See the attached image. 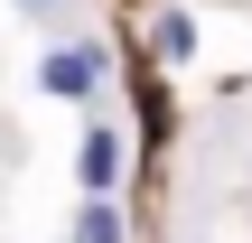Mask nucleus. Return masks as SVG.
Wrapping results in <instances>:
<instances>
[{"label": "nucleus", "instance_id": "obj_1", "mask_svg": "<svg viewBox=\"0 0 252 243\" xmlns=\"http://www.w3.org/2000/svg\"><path fill=\"white\" fill-rule=\"evenodd\" d=\"M37 84H47L56 103H84V94H103V84H112V56H103V37H75V47H56V56L37 66Z\"/></svg>", "mask_w": 252, "mask_h": 243}, {"label": "nucleus", "instance_id": "obj_2", "mask_svg": "<svg viewBox=\"0 0 252 243\" xmlns=\"http://www.w3.org/2000/svg\"><path fill=\"white\" fill-rule=\"evenodd\" d=\"M75 169H84V197H112V187H122V169H131L122 131H112V122H94V131H84V150H75Z\"/></svg>", "mask_w": 252, "mask_h": 243}, {"label": "nucleus", "instance_id": "obj_3", "mask_svg": "<svg viewBox=\"0 0 252 243\" xmlns=\"http://www.w3.org/2000/svg\"><path fill=\"white\" fill-rule=\"evenodd\" d=\"M150 56H159V66H187V56H196V19H187V9H159V19H150Z\"/></svg>", "mask_w": 252, "mask_h": 243}, {"label": "nucleus", "instance_id": "obj_4", "mask_svg": "<svg viewBox=\"0 0 252 243\" xmlns=\"http://www.w3.org/2000/svg\"><path fill=\"white\" fill-rule=\"evenodd\" d=\"M75 243H122V206H112V197H84V215H75Z\"/></svg>", "mask_w": 252, "mask_h": 243}, {"label": "nucleus", "instance_id": "obj_5", "mask_svg": "<svg viewBox=\"0 0 252 243\" xmlns=\"http://www.w3.org/2000/svg\"><path fill=\"white\" fill-rule=\"evenodd\" d=\"M19 9H56V0H19Z\"/></svg>", "mask_w": 252, "mask_h": 243}]
</instances>
